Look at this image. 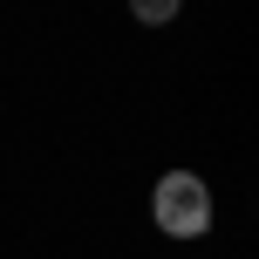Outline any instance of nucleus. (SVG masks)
Instances as JSON below:
<instances>
[{"label":"nucleus","mask_w":259,"mask_h":259,"mask_svg":"<svg viewBox=\"0 0 259 259\" xmlns=\"http://www.w3.org/2000/svg\"><path fill=\"white\" fill-rule=\"evenodd\" d=\"M150 211H157V232L198 239L211 225V191H205V178H191V170H164L157 191H150Z\"/></svg>","instance_id":"obj_1"},{"label":"nucleus","mask_w":259,"mask_h":259,"mask_svg":"<svg viewBox=\"0 0 259 259\" xmlns=\"http://www.w3.org/2000/svg\"><path fill=\"white\" fill-rule=\"evenodd\" d=\"M178 7H184V0H130V14H137L143 27H164V21H178Z\"/></svg>","instance_id":"obj_2"}]
</instances>
